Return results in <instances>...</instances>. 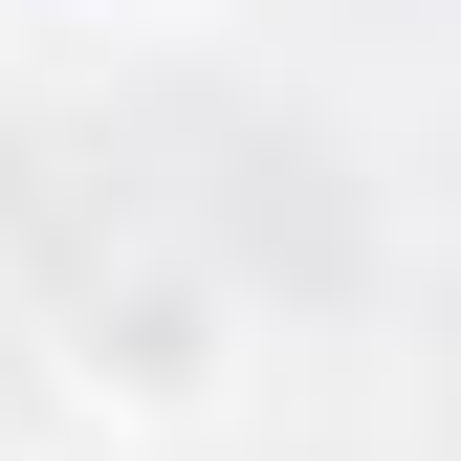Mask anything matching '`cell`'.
I'll list each match as a JSON object with an SVG mask.
<instances>
[{
    "label": "cell",
    "mask_w": 461,
    "mask_h": 461,
    "mask_svg": "<svg viewBox=\"0 0 461 461\" xmlns=\"http://www.w3.org/2000/svg\"><path fill=\"white\" fill-rule=\"evenodd\" d=\"M67 418H88L110 461L242 418V285H220V264H110L88 308H67Z\"/></svg>",
    "instance_id": "6da1fadb"
},
{
    "label": "cell",
    "mask_w": 461,
    "mask_h": 461,
    "mask_svg": "<svg viewBox=\"0 0 461 461\" xmlns=\"http://www.w3.org/2000/svg\"><path fill=\"white\" fill-rule=\"evenodd\" d=\"M44 461H110V439H44Z\"/></svg>",
    "instance_id": "7a4b0ae2"
}]
</instances>
